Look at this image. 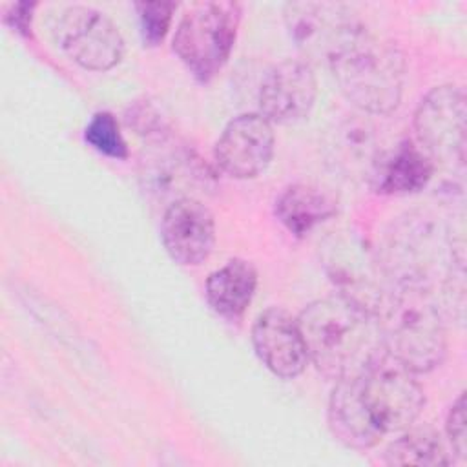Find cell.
Instances as JSON below:
<instances>
[{"label": "cell", "instance_id": "13", "mask_svg": "<svg viewBox=\"0 0 467 467\" xmlns=\"http://www.w3.org/2000/svg\"><path fill=\"white\" fill-rule=\"evenodd\" d=\"M161 239L168 255L182 266L206 261L215 244V219L195 197L175 199L161 221Z\"/></svg>", "mask_w": 467, "mask_h": 467}, {"label": "cell", "instance_id": "11", "mask_svg": "<svg viewBox=\"0 0 467 467\" xmlns=\"http://www.w3.org/2000/svg\"><path fill=\"white\" fill-rule=\"evenodd\" d=\"M317 80L306 60L288 58L265 75L259 88V113L272 124H296L316 104Z\"/></svg>", "mask_w": 467, "mask_h": 467}, {"label": "cell", "instance_id": "6", "mask_svg": "<svg viewBox=\"0 0 467 467\" xmlns=\"http://www.w3.org/2000/svg\"><path fill=\"white\" fill-rule=\"evenodd\" d=\"M363 400L383 431L401 432L420 418L425 394L416 374L383 350L359 376Z\"/></svg>", "mask_w": 467, "mask_h": 467}, {"label": "cell", "instance_id": "4", "mask_svg": "<svg viewBox=\"0 0 467 467\" xmlns=\"http://www.w3.org/2000/svg\"><path fill=\"white\" fill-rule=\"evenodd\" d=\"M389 285H420L432 288L440 270L463 261V239L436 224L432 217L410 213L392 224L378 254Z\"/></svg>", "mask_w": 467, "mask_h": 467}, {"label": "cell", "instance_id": "25", "mask_svg": "<svg viewBox=\"0 0 467 467\" xmlns=\"http://www.w3.org/2000/svg\"><path fill=\"white\" fill-rule=\"evenodd\" d=\"M36 4L35 2H18L13 4L7 13L4 15V22L13 27L16 33L29 36L31 35V20H33V11Z\"/></svg>", "mask_w": 467, "mask_h": 467}, {"label": "cell", "instance_id": "23", "mask_svg": "<svg viewBox=\"0 0 467 467\" xmlns=\"http://www.w3.org/2000/svg\"><path fill=\"white\" fill-rule=\"evenodd\" d=\"M126 124L133 128L139 135L150 140H164L168 137V124L159 113V109L148 100H137L126 111Z\"/></svg>", "mask_w": 467, "mask_h": 467}, {"label": "cell", "instance_id": "9", "mask_svg": "<svg viewBox=\"0 0 467 467\" xmlns=\"http://www.w3.org/2000/svg\"><path fill=\"white\" fill-rule=\"evenodd\" d=\"M62 51L78 66L91 71H108L124 57V38L119 27L102 11L73 5L62 11L53 27Z\"/></svg>", "mask_w": 467, "mask_h": 467}, {"label": "cell", "instance_id": "18", "mask_svg": "<svg viewBox=\"0 0 467 467\" xmlns=\"http://www.w3.org/2000/svg\"><path fill=\"white\" fill-rule=\"evenodd\" d=\"M257 272L250 261L230 259L206 279L204 294L213 312L226 319L241 317L254 299Z\"/></svg>", "mask_w": 467, "mask_h": 467}, {"label": "cell", "instance_id": "24", "mask_svg": "<svg viewBox=\"0 0 467 467\" xmlns=\"http://www.w3.org/2000/svg\"><path fill=\"white\" fill-rule=\"evenodd\" d=\"M447 438L451 443V449L456 456L465 458L467 451V416H465V396L460 394L458 400L452 403L447 423H445Z\"/></svg>", "mask_w": 467, "mask_h": 467}, {"label": "cell", "instance_id": "12", "mask_svg": "<svg viewBox=\"0 0 467 467\" xmlns=\"http://www.w3.org/2000/svg\"><path fill=\"white\" fill-rule=\"evenodd\" d=\"M285 24L297 49L308 58H325L359 26L343 4L290 2L285 5Z\"/></svg>", "mask_w": 467, "mask_h": 467}, {"label": "cell", "instance_id": "20", "mask_svg": "<svg viewBox=\"0 0 467 467\" xmlns=\"http://www.w3.org/2000/svg\"><path fill=\"white\" fill-rule=\"evenodd\" d=\"M339 146L336 148V155L343 166H350V170H359L363 177L370 179L374 164L379 157V150L372 140V128L368 124H347L339 130Z\"/></svg>", "mask_w": 467, "mask_h": 467}, {"label": "cell", "instance_id": "5", "mask_svg": "<svg viewBox=\"0 0 467 467\" xmlns=\"http://www.w3.org/2000/svg\"><path fill=\"white\" fill-rule=\"evenodd\" d=\"M241 15L237 2H204L179 20L171 46L199 82H210L228 62Z\"/></svg>", "mask_w": 467, "mask_h": 467}, {"label": "cell", "instance_id": "17", "mask_svg": "<svg viewBox=\"0 0 467 467\" xmlns=\"http://www.w3.org/2000/svg\"><path fill=\"white\" fill-rule=\"evenodd\" d=\"M274 212L277 221L292 235L305 237L316 226L336 215L337 201L328 190L317 184L297 182L279 193Z\"/></svg>", "mask_w": 467, "mask_h": 467}, {"label": "cell", "instance_id": "19", "mask_svg": "<svg viewBox=\"0 0 467 467\" xmlns=\"http://www.w3.org/2000/svg\"><path fill=\"white\" fill-rule=\"evenodd\" d=\"M400 436L389 443L385 449V463L389 465H421V467H436L449 465L452 460L449 458L445 445L440 434L431 427H409Z\"/></svg>", "mask_w": 467, "mask_h": 467}, {"label": "cell", "instance_id": "21", "mask_svg": "<svg viewBox=\"0 0 467 467\" xmlns=\"http://www.w3.org/2000/svg\"><path fill=\"white\" fill-rule=\"evenodd\" d=\"M86 142L99 153L111 159H128V144L119 122L109 111H97L84 130Z\"/></svg>", "mask_w": 467, "mask_h": 467}, {"label": "cell", "instance_id": "10", "mask_svg": "<svg viewBox=\"0 0 467 467\" xmlns=\"http://www.w3.org/2000/svg\"><path fill=\"white\" fill-rule=\"evenodd\" d=\"M275 148L272 122L261 113L234 117L215 142L217 166L234 179H254L263 173Z\"/></svg>", "mask_w": 467, "mask_h": 467}, {"label": "cell", "instance_id": "3", "mask_svg": "<svg viewBox=\"0 0 467 467\" xmlns=\"http://www.w3.org/2000/svg\"><path fill=\"white\" fill-rule=\"evenodd\" d=\"M376 317L385 350L409 370L425 374L443 363L447 330L432 288L389 285Z\"/></svg>", "mask_w": 467, "mask_h": 467}, {"label": "cell", "instance_id": "15", "mask_svg": "<svg viewBox=\"0 0 467 467\" xmlns=\"http://www.w3.org/2000/svg\"><path fill=\"white\" fill-rule=\"evenodd\" d=\"M327 420L336 440L348 449H372L385 436L363 400L359 378L336 381L328 398Z\"/></svg>", "mask_w": 467, "mask_h": 467}, {"label": "cell", "instance_id": "16", "mask_svg": "<svg viewBox=\"0 0 467 467\" xmlns=\"http://www.w3.org/2000/svg\"><path fill=\"white\" fill-rule=\"evenodd\" d=\"M434 170L432 159L414 140L403 139L390 151L379 153L368 182L378 193L409 195L423 190Z\"/></svg>", "mask_w": 467, "mask_h": 467}, {"label": "cell", "instance_id": "14", "mask_svg": "<svg viewBox=\"0 0 467 467\" xmlns=\"http://www.w3.org/2000/svg\"><path fill=\"white\" fill-rule=\"evenodd\" d=\"M252 345L265 367L283 379L297 378L308 365L299 323L283 308L272 306L257 316Z\"/></svg>", "mask_w": 467, "mask_h": 467}, {"label": "cell", "instance_id": "8", "mask_svg": "<svg viewBox=\"0 0 467 467\" xmlns=\"http://www.w3.org/2000/svg\"><path fill=\"white\" fill-rule=\"evenodd\" d=\"M321 259L336 294L376 316L389 290L378 254L356 234L339 232L325 241Z\"/></svg>", "mask_w": 467, "mask_h": 467}, {"label": "cell", "instance_id": "22", "mask_svg": "<svg viewBox=\"0 0 467 467\" xmlns=\"http://www.w3.org/2000/svg\"><path fill=\"white\" fill-rule=\"evenodd\" d=\"M177 4L173 2H137L135 11L139 15L140 35L146 46H157L166 36Z\"/></svg>", "mask_w": 467, "mask_h": 467}, {"label": "cell", "instance_id": "7", "mask_svg": "<svg viewBox=\"0 0 467 467\" xmlns=\"http://www.w3.org/2000/svg\"><path fill=\"white\" fill-rule=\"evenodd\" d=\"M465 119V93L458 86H438L421 99L414 113V131L418 146L434 164L463 171Z\"/></svg>", "mask_w": 467, "mask_h": 467}, {"label": "cell", "instance_id": "2", "mask_svg": "<svg viewBox=\"0 0 467 467\" xmlns=\"http://www.w3.org/2000/svg\"><path fill=\"white\" fill-rule=\"evenodd\" d=\"M327 62L341 93L359 111L389 115L400 106L407 66L394 42L359 24Z\"/></svg>", "mask_w": 467, "mask_h": 467}, {"label": "cell", "instance_id": "1", "mask_svg": "<svg viewBox=\"0 0 467 467\" xmlns=\"http://www.w3.org/2000/svg\"><path fill=\"white\" fill-rule=\"evenodd\" d=\"M297 323L308 361L334 381L359 378L385 350L378 317L337 294L308 303Z\"/></svg>", "mask_w": 467, "mask_h": 467}]
</instances>
